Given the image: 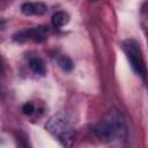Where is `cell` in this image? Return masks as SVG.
I'll list each match as a JSON object with an SVG mask.
<instances>
[{
  "label": "cell",
  "mask_w": 148,
  "mask_h": 148,
  "mask_svg": "<svg viewBox=\"0 0 148 148\" xmlns=\"http://www.w3.org/2000/svg\"><path fill=\"white\" fill-rule=\"evenodd\" d=\"M56 60H57L58 66H59L62 71H65V72H71V71L74 68V62H73V60H72L68 56H66V54H59Z\"/></svg>",
  "instance_id": "7"
},
{
  "label": "cell",
  "mask_w": 148,
  "mask_h": 148,
  "mask_svg": "<svg viewBox=\"0 0 148 148\" xmlns=\"http://www.w3.org/2000/svg\"><path fill=\"white\" fill-rule=\"evenodd\" d=\"M22 110H23V112H24L25 114L30 116V114H32V113H34V111H35V108H34V105H32L31 103H25V104L23 105Z\"/></svg>",
  "instance_id": "9"
},
{
  "label": "cell",
  "mask_w": 148,
  "mask_h": 148,
  "mask_svg": "<svg viewBox=\"0 0 148 148\" xmlns=\"http://www.w3.org/2000/svg\"><path fill=\"white\" fill-rule=\"evenodd\" d=\"M45 128L62 145L72 146L75 140V131L72 125L71 119L64 112H58L53 114L45 125Z\"/></svg>",
  "instance_id": "2"
},
{
  "label": "cell",
  "mask_w": 148,
  "mask_h": 148,
  "mask_svg": "<svg viewBox=\"0 0 148 148\" xmlns=\"http://www.w3.org/2000/svg\"><path fill=\"white\" fill-rule=\"evenodd\" d=\"M121 49H123L132 69L134 71V73L138 76H140L142 80H146L148 76V72H147L146 61H145V58H143V54H142L139 43L135 39L127 38V39L123 40Z\"/></svg>",
  "instance_id": "3"
},
{
  "label": "cell",
  "mask_w": 148,
  "mask_h": 148,
  "mask_svg": "<svg viewBox=\"0 0 148 148\" xmlns=\"http://www.w3.org/2000/svg\"><path fill=\"white\" fill-rule=\"evenodd\" d=\"M29 67L35 74H38V75H44L46 72L45 65H44L43 60L39 58H31L29 60Z\"/></svg>",
  "instance_id": "8"
},
{
  "label": "cell",
  "mask_w": 148,
  "mask_h": 148,
  "mask_svg": "<svg viewBox=\"0 0 148 148\" xmlns=\"http://www.w3.org/2000/svg\"><path fill=\"white\" fill-rule=\"evenodd\" d=\"M147 39H148V30H147Z\"/></svg>",
  "instance_id": "10"
},
{
  "label": "cell",
  "mask_w": 148,
  "mask_h": 148,
  "mask_svg": "<svg viewBox=\"0 0 148 148\" xmlns=\"http://www.w3.org/2000/svg\"><path fill=\"white\" fill-rule=\"evenodd\" d=\"M46 32L47 29L45 27H36V28H31V29H27V30H22L18 31L14 35V39L17 42H27V40H31V42H43L46 38Z\"/></svg>",
  "instance_id": "4"
},
{
  "label": "cell",
  "mask_w": 148,
  "mask_h": 148,
  "mask_svg": "<svg viewBox=\"0 0 148 148\" xmlns=\"http://www.w3.org/2000/svg\"><path fill=\"white\" fill-rule=\"evenodd\" d=\"M94 133L103 142H120L127 138V126L118 109L109 110L103 119L94 127Z\"/></svg>",
  "instance_id": "1"
},
{
  "label": "cell",
  "mask_w": 148,
  "mask_h": 148,
  "mask_svg": "<svg viewBox=\"0 0 148 148\" xmlns=\"http://www.w3.org/2000/svg\"><path fill=\"white\" fill-rule=\"evenodd\" d=\"M47 10V7L43 2H24L21 6V12L22 14L30 16V15H44Z\"/></svg>",
  "instance_id": "5"
},
{
  "label": "cell",
  "mask_w": 148,
  "mask_h": 148,
  "mask_svg": "<svg viewBox=\"0 0 148 148\" xmlns=\"http://www.w3.org/2000/svg\"><path fill=\"white\" fill-rule=\"evenodd\" d=\"M68 21H69V17H68L67 13H65L62 10L54 13L52 16V24L56 28H61V27L66 25L68 23Z\"/></svg>",
  "instance_id": "6"
}]
</instances>
